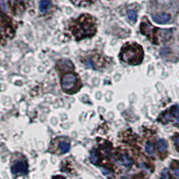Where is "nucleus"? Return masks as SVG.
Listing matches in <instances>:
<instances>
[{
  "label": "nucleus",
  "mask_w": 179,
  "mask_h": 179,
  "mask_svg": "<svg viewBox=\"0 0 179 179\" xmlns=\"http://www.w3.org/2000/svg\"><path fill=\"white\" fill-rule=\"evenodd\" d=\"M73 34L76 39H83L92 36L96 32L94 20L89 15H82L80 17L72 28Z\"/></svg>",
  "instance_id": "f257e3e1"
},
{
  "label": "nucleus",
  "mask_w": 179,
  "mask_h": 179,
  "mask_svg": "<svg viewBox=\"0 0 179 179\" xmlns=\"http://www.w3.org/2000/svg\"><path fill=\"white\" fill-rule=\"evenodd\" d=\"M121 59L129 64H139L143 59V49L138 44H125L121 50Z\"/></svg>",
  "instance_id": "f03ea898"
},
{
  "label": "nucleus",
  "mask_w": 179,
  "mask_h": 179,
  "mask_svg": "<svg viewBox=\"0 0 179 179\" xmlns=\"http://www.w3.org/2000/svg\"><path fill=\"white\" fill-rule=\"evenodd\" d=\"M77 83V77L74 74H67L62 79V88L64 91L70 92Z\"/></svg>",
  "instance_id": "7ed1b4c3"
},
{
  "label": "nucleus",
  "mask_w": 179,
  "mask_h": 179,
  "mask_svg": "<svg viewBox=\"0 0 179 179\" xmlns=\"http://www.w3.org/2000/svg\"><path fill=\"white\" fill-rule=\"evenodd\" d=\"M157 31H158V30H156L152 25H150L147 21L142 22V24H141V32H142V33L148 36L150 39H151V40L153 42H154V40H153L154 32H157Z\"/></svg>",
  "instance_id": "20e7f679"
},
{
  "label": "nucleus",
  "mask_w": 179,
  "mask_h": 179,
  "mask_svg": "<svg viewBox=\"0 0 179 179\" xmlns=\"http://www.w3.org/2000/svg\"><path fill=\"white\" fill-rule=\"evenodd\" d=\"M12 173L14 175H25L27 173V164L24 161H16L13 168H12Z\"/></svg>",
  "instance_id": "39448f33"
},
{
  "label": "nucleus",
  "mask_w": 179,
  "mask_h": 179,
  "mask_svg": "<svg viewBox=\"0 0 179 179\" xmlns=\"http://www.w3.org/2000/svg\"><path fill=\"white\" fill-rule=\"evenodd\" d=\"M152 19L155 22H157V24H166V22L169 21L170 15L168 14H157V15H153Z\"/></svg>",
  "instance_id": "423d86ee"
},
{
  "label": "nucleus",
  "mask_w": 179,
  "mask_h": 179,
  "mask_svg": "<svg viewBox=\"0 0 179 179\" xmlns=\"http://www.w3.org/2000/svg\"><path fill=\"white\" fill-rule=\"evenodd\" d=\"M51 6L50 0H40L39 2V10L42 13H46Z\"/></svg>",
  "instance_id": "0eeeda50"
},
{
  "label": "nucleus",
  "mask_w": 179,
  "mask_h": 179,
  "mask_svg": "<svg viewBox=\"0 0 179 179\" xmlns=\"http://www.w3.org/2000/svg\"><path fill=\"white\" fill-rule=\"evenodd\" d=\"M157 34H158L160 38H162L163 39H168L171 36V31L170 30H158Z\"/></svg>",
  "instance_id": "6e6552de"
},
{
  "label": "nucleus",
  "mask_w": 179,
  "mask_h": 179,
  "mask_svg": "<svg viewBox=\"0 0 179 179\" xmlns=\"http://www.w3.org/2000/svg\"><path fill=\"white\" fill-rule=\"evenodd\" d=\"M158 149H159V150L160 151V152H165L166 150H167V149H168V145H167V142H166V141L165 140H163V139H160L159 141H158Z\"/></svg>",
  "instance_id": "1a4fd4ad"
},
{
  "label": "nucleus",
  "mask_w": 179,
  "mask_h": 179,
  "mask_svg": "<svg viewBox=\"0 0 179 179\" xmlns=\"http://www.w3.org/2000/svg\"><path fill=\"white\" fill-rule=\"evenodd\" d=\"M121 163H122L124 166L129 168V167L132 166V160L129 158V157H127L126 155H123V156H122V158H121Z\"/></svg>",
  "instance_id": "9d476101"
},
{
  "label": "nucleus",
  "mask_w": 179,
  "mask_h": 179,
  "mask_svg": "<svg viewBox=\"0 0 179 179\" xmlns=\"http://www.w3.org/2000/svg\"><path fill=\"white\" fill-rule=\"evenodd\" d=\"M127 16H128V19L132 22H135L136 19H137V13H136V11H134V10H129L128 13H127Z\"/></svg>",
  "instance_id": "9b49d317"
},
{
  "label": "nucleus",
  "mask_w": 179,
  "mask_h": 179,
  "mask_svg": "<svg viewBox=\"0 0 179 179\" xmlns=\"http://www.w3.org/2000/svg\"><path fill=\"white\" fill-rule=\"evenodd\" d=\"M59 148H60L61 151H62L63 153H65V152H67V151L70 150V144H69L68 142H60V144H59Z\"/></svg>",
  "instance_id": "f8f14e48"
},
{
  "label": "nucleus",
  "mask_w": 179,
  "mask_h": 179,
  "mask_svg": "<svg viewBox=\"0 0 179 179\" xmlns=\"http://www.w3.org/2000/svg\"><path fill=\"white\" fill-rule=\"evenodd\" d=\"M91 160L93 164H97L98 160H99V157H98V154H97V151L95 150H93L92 151V154H91Z\"/></svg>",
  "instance_id": "ddd939ff"
},
{
  "label": "nucleus",
  "mask_w": 179,
  "mask_h": 179,
  "mask_svg": "<svg viewBox=\"0 0 179 179\" xmlns=\"http://www.w3.org/2000/svg\"><path fill=\"white\" fill-rule=\"evenodd\" d=\"M146 151L150 154V155H153L154 154V146L151 142H147L146 146H145Z\"/></svg>",
  "instance_id": "4468645a"
},
{
  "label": "nucleus",
  "mask_w": 179,
  "mask_h": 179,
  "mask_svg": "<svg viewBox=\"0 0 179 179\" xmlns=\"http://www.w3.org/2000/svg\"><path fill=\"white\" fill-rule=\"evenodd\" d=\"M72 1H73L75 5L83 6V5H87V4H89V3H91L92 0H72Z\"/></svg>",
  "instance_id": "2eb2a0df"
},
{
  "label": "nucleus",
  "mask_w": 179,
  "mask_h": 179,
  "mask_svg": "<svg viewBox=\"0 0 179 179\" xmlns=\"http://www.w3.org/2000/svg\"><path fill=\"white\" fill-rule=\"evenodd\" d=\"M161 179H169V173L168 169H164L161 173Z\"/></svg>",
  "instance_id": "dca6fc26"
},
{
  "label": "nucleus",
  "mask_w": 179,
  "mask_h": 179,
  "mask_svg": "<svg viewBox=\"0 0 179 179\" xmlns=\"http://www.w3.org/2000/svg\"><path fill=\"white\" fill-rule=\"evenodd\" d=\"M101 171H102L106 175H111V173L109 172V170H107V169L104 168H101Z\"/></svg>",
  "instance_id": "f3484780"
},
{
  "label": "nucleus",
  "mask_w": 179,
  "mask_h": 179,
  "mask_svg": "<svg viewBox=\"0 0 179 179\" xmlns=\"http://www.w3.org/2000/svg\"><path fill=\"white\" fill-rule=\"evenodd\" d=\"M21 1H24V0H10V2H11L12 5L16 4V3H18V2H21Z\"/></svg>",
  "instance_id": "a211bd4d"
},
{
  "label": "nucleus",
  "mask_w": 179,
  "mask_h": 179,
  "mask_svg": "<svg viewBox=\"0 0 179 179\" xmlns=\"http://www.w3.org/2000/svg\"><path fill=\"white\" fill-rule=\"evenodd\" d=\"M52 179H65V178L62 175H55Z\"/></svg>",
  "instance_id": "6ab92c4d"
},
{
  "label": "nucleus",
  "mask_w": 179,
  "mask_h": 179,
  "mask_svg": "<svg viewBox=\"0 0 179 179\" xmlns=\"http://www.w3.org/2000/svg\"><path fill=\"white\" fill-rule=\"evenodd\" d=\"M174 173H175V175L177 177H179V168H175V169L174 170Z\"/></svg>",
  "instance_id": "aec40b11"
},
{
  "label": "nucleus",
  "mask_w": 179,
  "mask_h": 179,
  "mask_svg": "<svg viewBox=\"0 0 179 179\" xmlns=\"http://www.w3.org/2000/svg\"><path fill=\"white\" fill-rule=\"evenodd\" d=\"M175 144H176V146L179 148V136H177V137H175Z\"/></svg>",
  "instance_id": "412c9836"
},
{
  "label": "nucleus",
  "mask_w": 179,
  "mask_h": 179,
  "mask_svg": "<svg viewBox=\"0 0 179 179\" xmlns=\"http://www.w3.org/2000/svg\"><path fill=\"white\" fill-rule=\"evenodd\" d=\"M1 6H2V10L5 11V5H4V0H1Z\"/></svg>",
  "instance_id": "4be33fe9"
}]
</instances>
